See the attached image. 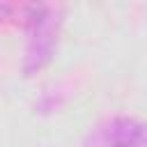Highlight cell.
<instances>
[{
  "label": "cell",
  "mask_w": 147,
  "mask_h": 147,
  "mask_svg": "<svg viewBox=\"0 0 147 147\" xmlns=\"http://www.w3.org/2000/svg\"><path fill=\"white\" fill-rule=\"evenodd\" d=\"M2 18L18 28H34L46 16L48 9L41 0H0Z\"/></svg>",
  "instance_id": "obj_2"
},
{
  "label": "cell",
  "mask_w": 147,
  "mask_h": 147,
  "mask_svg": "<svg viewBox=\"0 0 147 147\" xmlns=\"http://www.w3.org/2000/svg\"><path fill=\"white\" fill-rule=\"evenodd\" d=\"M90 147H147V124L131 117H115L90 133Z\"/></svg>",
  "instance_id": "obj_1"
},
{
  "label": "cell",
  "mask_w": 147,
  "mask_h": 147,
  "mask_svg": "<svg viewBox=\"0 0 147 147\" xmlns=\"http://www.w3.org/2000/svg\"><path fill=\"white\" fill-rule=\"evenodd\" d=\"M53 16L48 14L39 25L32 28V39H30V46H28V55H25V67L28 71H34V69H41L48 57H51V51H53V37H55V30H53Z\"/></svg>",
  "instance_id": "obj_3"
}]
</instances>
